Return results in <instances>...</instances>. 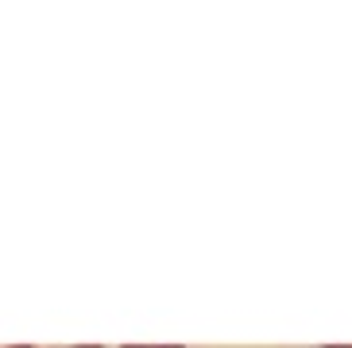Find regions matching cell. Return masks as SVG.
<instances>
[{
    "label": "cell",
    "instance_id": "1",
    "mask_svg": "<svg viewBox=\"0 0 352 348\" xmlns=\"http://www.w3.org/2000/svg\"><path fill=\"white\" fill-rule=\"evenodd\" d=\"M120 348H151V345H120ZM163 348H182V345H163Z\"/></svg>",
    "mask_w": 352,
    "mask_h": 348
},
{
    "label": "cell",
    "instance_id": "2",
    "mask_svg": "<svg viewBox=\"0 0 352 348\" xmlns=\"http://www.w3.org/2000/svg\"><path fill=\"white\" fill-rule=\"evenodd\" d=\"M74 348H101V345H74Z\"/></svg>",
    "mask_w": 352,
    "mask_h": 348
},
{
    "label": "cell",
    "instance_id": "3",
    "mask_svg": "<svg viewBox=\"0 0 352 348\" xmlns=\"http://www.w3.org/2000/svg\"><path fill=\"white\" fill-rule=\"evenodd\" d=\"M8 348H35V345H8Z\"/></svg>",
    "mask_w": 352,
    "mask_h": 348
},
{
    "label": "cell",
    "instance_id": "4",
    "mask_svg": "<svg viewBox=\"0 0 352 348\" xmlns=\"http://www.w3.org/2000/svg\"><path fill=\"white\" fill-rule=\"evenodd\" d=\"M329 348H344V345H329Z\"/></svg>",
    "mask_w": 352,
    "mask_h": 348
}]
</instances>
